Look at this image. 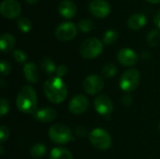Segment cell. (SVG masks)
<instances>
[{
	"mask_svg": "<svg viewBox=\"0 0 160 159\" xmlns=\"http://www.w3.org/2000/svg\"><path fill=\"white\" fill-rule=\"evenodd\" d=\"M43 90L47 98L54 104L62 103L68 96V88L65 82L57 76L50 77L44 82Z\"/></svg>",
	"mask_w": 160,
	"mask_h": 159,
	"instance_id": "6da1fadb",
	"label": "cell"
},
{
	"mask_svg": "<svg viewBox=\"0 0 160 159\" xmlns=\"http://www.w3.org/2000/svg\"><path fill=\"white\" fill-rule=\"evenodd\" d=\"M16 105L19 111L23 113H35L38 106V98L35 89L29 85L23 86L17 96Z\"/></svg>",
	"mask_w": 160,
	"mask_h": 159,
	"instance_id": "7a4b0ae2",
	"label": "cell"
},
{
	"mask_svg": "<svg viewBox=\"0 0 160 159\" xmlns=\"http://www.w3.org/2000/svg\"><path fill=\"white\" fill-rule=\"evenodd\" d=\"M103 51V42L96 37L85 39L80 48L81 55L85 59H94L100 55Z\"/></svg>",
	"mask_w": 160,
	"mask_h": 159,
	"instance_id": "3957f363",
	"label": "cell"
},
{
	"mask_svg": "<svg viewBox=\"0 0 160 159\" xmlns=\"http://www.w3.org/2000/svg\"><path fill=\"white\" fill-rule=\"evenodd\" d=\"M50 140L56 144H67L73 140L69 127L63 124H55L49 130Z\"/></svg>",
	"mask_w": 160,
	"mask_h": 159,
	"instance_id": "277c9868",
	"label": "cell"
},
{
	"mask_svg": "<svg viewBox=\"0 0 160 159\" xmlns=\"http://www.w3.org/2000/svg\"><path fill=\"white\" fill-rule=\"evenodd\" d=\"M140 81H141L140 71L135 68H130L125 71L121 76L119 81V86L123 91L129 93L134 91L138 87Z\"/></svg>",
	"mask_w": 160,
	"mask_h": 159,
	"instance_id": "5b68a950",
	"label": "cell"
},
{
	"mask_svg": "<svg viewBox=\"0 0 160 159\" xmlns=\"http://www.w3.org/2000/svg\"><path fill=\"white\" fill-rule=\"evenodd\" d=\"M90 142L94 147L99 150H107L112 145V137L104 129L98 127L91 131L89 136Z\"/></svg>",
	"mask_w": 160,
	"mask_h": 159,
	"instance_id": "8992f818",
	"label": "cell"
},
{
	"mask_svg": "<svg viewBox=\"0 0 160 159\" xmlns=\"http://www.w3.org/2000/svg\"><path fill=\"white\" fill-rule=\"evenodd\" d=\"M54 35L60 41H69L76 37L77 26L70 22H62L56 27Z\"/></svg>",
	"mask_w": 160,
	"mask_h": 159,
	"instance_id": "52a82bcc",
	"label": "cell"
},
{
	"mask_svg": "<svg viewBox=\"0 0 160 159\" xmlns=\"http://www.w3.org/2000/svg\"><path fill=\"white\" fill-rule=\"evenodd\" d=\"M22 12V6L16 0H4L0 5V13L6 19H15Z\"/></svg>",
	"mask_w": 160,
	"mask_h": 159,
	"instance_id": "ba28073f",
	"label": "cell"
},
{
	"mask_svg": "<svg viewBox=\"0 0 160 159\" xmlns=\"http://www.w3.org/2000/svg\"><path fill=\"white\" fill-rule=\"evenodd\" d=\"M103 86H104L103 79L96 74L87 76L82 82L83 90L88 95H96L99 93L103 89Z\"/></svg>",
	"mask_w": 160,
	"mask_h": 159,
	"instance_id": "9c48e42d",
	"label": "cell"
},
{
	"mask_svg": "<svg viewBox=\"0 0 160 159\" xmlns=\"http://www.w3.org/2000/svg\"><path fill=\"white\" fill-rule=\"evenodd\" d=\"M96 111L104 117H109L113 111V104L111 98L105 95L98 96L94 101Z\"/></svg>",
	"mask_w": 160,
	"mask_h": 159,
	"instance_id": "30bf717a",
	"label": "cell"
},
{
	"mask_svg": "<svg viewBox=\"0 0 160 159\" xmlns=\"http://www.w3.org/2000/svg\"><path fill=\"white\" fill-rule=\"evenodd\" d=\"M90 13L97 18H105L111 12V6L105 0H92L89 3Z\"/></svg>",
	"mask_w": 160,
	"mask_h": 159,
	"instance_id": "8fae6325",
	"label": "cell"
},
{
	"mask_svg": "<svg viewBox=\"0 0 160 159\" xmlns=\"http://www.w3.org/2000/svg\"><path fill=\"white\" fill-rule=\"evenodd\" d=\"M89 106V101L86 97L82 95L75 96L69 102V111L73 114H82L83 113Z\"/></svg>",
	"mask_w": 160,
	"mask_h": 159,
	"instance_id": "7c38bea8",
	"label": "cell"
},
{
	"mask_svg": "<svg viewBox=\"0 0 160 159\" xmlns=\"http://www.w3.org/2000/svg\"><path fill=\"white\" fill-rule=\"evenodd\" d=\"M117 60L120 64H122L125 67H132L137 63L138 56L133 50L125 48L118 52Z\"/></svg>",
	"mask_w": 160,
	"mask_h": 159,
	"instance_id": "4fadbf2b",
	"label": "cell"
},
{
	"mask_svg": "<svg viewBox=\"0 0 160 159\" xmlns=\"http://www.w3.org/2000/svg\"><path fill=\"white\" fill-rule=\"evenodd\" d=\"M58 11L66 19L73 18L77 13L76 4L71 0H63L58 5Z\"/></svg>",
	"mask_w": 160,
	"mask_h": 159,
	"instance_id": "5bb4252c",
	"label": "cell"
},
{
	"mask_svg": "<svg viewBox=\"0 0 160 159\" xmlns=\"http://www.w3.org/2000/svg\"><path fill=\"white\" fill-rule=\"evenodd\" d=\"M56 111L50 107L38 110L35 112V118L41 123H51L56 118Z\"/></svg>",
	"mask_w": 160,
	"mask_h": 159,
	"instance_id": "9a60e30c",
	"label": "cell"
},
{
	"mask_svg": "<svg viewBox=\"0 0 160 159\" xmlns=\"http://www.w3.org/2000/svg\"><path fill=\"white\" fill-rule=\"evenodd\" d=\"M147 22L146 16L142 13H136L133 14L128 20V25L132 30H139L142 28Z\"/></svg>",
	"mask_w": 160,
	"mask_h": 159,
	"instance_id": "2e32d148",
	"label": "cell"
},
{
	"mask_svg": "<svg viewBox=\"0 0 160 159\" xmlns=\"http://www.w3.org/2000/svg\"><path fill=\"white\" fill-rule=\"evenodd\" d=\"M23 74L25 76V79L31 82L36 83L38 81V71L37 68V66L34 63H27L23 67Z\"/></svg>",
	"mask_w": 160,
	"mask_h": 159,
	"instance_id": "e0dca14e",
	"label": "cell"
},
{
	"mask_svg": "<svg viewBox=\"0 0 160 159\" xmlns=\"http://www.w3.org/2000/svg\"><path fill=\"white\" fill-rule=\"evenodd\" d=\"M16 40L15 37L9 34V33H5L1 36V39H0V47H1V51L3 53L8 52H10L14 46H15Z\"/></svg>",
	"mask_w": 160,
	"mask_h": 159,
	"instance_id": "ac0fdd59",
	"label": "cell"
},
{
	"mask_svg": "<svg viewBox=\"0 0 160 159\" xmlns=\"http://www.w3.org/2000/svg\"><path fill=\"white\" fill-rule=\"evenodd\" d=\"M50 159H73L71 153L61 147H55L52 149L50 153Z\"/></svg>",
	"mask_w": 160,
	"mask_h": 159,
	"instance_id": "d6986e66",
	"label": "cell"
},
{
	"mask_svg": "<svg viewBox=\"0 0 160 159\" xmlns=\"http://www.w3.org/2000/svg\"><path fill=\"white\" fill-rule=\"evenodd\" d=\"M40 66H41V68L43 69L44 72H46L47 74H52L54 71H56V67H55V64L54 62L49 58V57H45L41 60V63H40Z\"/></svg>",
	"mask_w": 160,
	"mask_h": 159,
	"instance_id": "ffe728a7",
	"label": "cell"
},
{
	"mask_svg": "<svg viewBox=\"0 0 160 159\" xmlns=\"http://www.w3.org/2000/svg\"><path fill=\"white\" fill-rule=\"evenodd\" d=\"M46 150L47 149L45 145L41 143H37L30 149V155L34 158H40L46 154Z\"/></svg>",
	"mask_w": 160,
	"mask_h": 159,
	"instance_id": "44dd1931",
	"label": "cell"
},
{
	"mask_svg": "<svg viewBox=\"0 0 160 159\" xmlns=\"http://www.w3.org/2000/svg\"><path fill=\"white\" fill-rule=\"evenodd\" d=\"M17 25H18L20 31H22L23 33H28L32 28V23H31L30 20L27 19L26 17L20 18L17 21Z\"/></svg>",
	"mask_w": 160,
	"mask_h": 159,
	"instance_id": "7402d4cb",
	"label": "cell"
},
{
	"mask_svg": "<svg viewBox=\"0 0 160 159\" xmlns=\"http://www.w3.org/2000/svg\"><path fill=\"white\" fill-rule=\"evenodd\" d=\"M118 38V34L114 30H108L103 36V43L106 45L113 44Z\"/></svg>",
	"mask_w": 160,
	"mask_h": 159,
	"instance_id": "603a6c76",
	"label": "cell"
},
{
	"mask_svg": "<svg viewBox=\"0 0 160 159\" xmlns=\"http://www.w3.org/2000/svg\"><path fill=\"white\" fill-rule=\"evenodd\" d=\"M147 42L150 46L156 47L160 43V32L158 30L151 31L147 36Z\"/></svg>",
	"mask_w": 160,
	"mask_h": 159,
	"instance_id": "cb8c5ba5",
	"label": "cell"
},
{
	"mask_svg": "<svg viewBox=\"0 0 160 159\" xmlns=\"http://www.w3.org/2000/svg\"><path fill=\"white\" fill-rule=\"evenodd\" d=\"M116 72H117V67L114 64H108L102 69V75L103 77L107 79H110L115 76Z\"/></svg>",
	"mask_w": 160,
	"mask_h": 159,
	"instance_id": "d4e9b609",
	"label": "cell"
},
{
	"mask_svg": "<svg viewBox=\"0 0 160 159\" xmlns=\"http://www.w3.org/2000/svg\"><path fill=\"white\" fill-rule=\"evenodd\" d=\"M78 28L80 29V31H82V32H83V33L90 32V31L94 28V22H93L91 20H89V19L82 20V21L79 22Z\"/></svg>",
	"mask_w": 160,
	"mask_h": 159,
	"instance_id": "484cf974",
	"label": "cell"
},
{
	"mask_svg": "<svg viewBox=\"0 0 160 159\" xmlns=\"http://www.w3.org/2000/svg\"><path fill=\"white\" fill-rule=\"evenodd\" d=\"M9 111V102L8 99H6L5 97H2L0 99V115L3 117L5 116Z\"/></svg>",
	"mask_w": 160,
	"mask_h": 159,
	"instance_id": "4316f807",
	"label": "cell"
},
{
	"mask_svg": "<svg viewBox=\"0 0 160 159\" xmlns=\"http://www.w3.org/2000/svg\"><path fill=\"white\" fill-rule=\"evenodd\" d=\"M13 58L18 62V63H24L26 61V54L21 51V50H15L13 52Z\"/></svg>",
	"mask_w": 160,
	"mask_h": 159,
	"instance_id": "83f0119b",
	"label": "cell"
},
{
	"mask_svg": "<svg viewBox=\"0 0 160 159\" xmlns=\"http://www.w3.org/2000/svg\"><path fill=\"white\" fill-rule=\"evenodd\" d=\"M0 70L2 73V76H7L9 74L10 70H11V66L8 62H7L6 60H2L1 64H0Z\"/></svg>",
	"mask_w": 160,
	"mask_h": 159,
	"instance_id": "f1b7e54d",
	"label": "cell"
},
{
	"mask_svg": "<svg viewBox=\"0 0 160 159\" xmlns=\"http://www.w3.org/2000/svg\"><path fill=\"white\" fill-rule=\"evenodd\" d=\"M9 136V131L7 127L5 126H1L0 127V140H1V143H4Z\"/></svg>",
	"mask_w": 160,
	"mask_h": 159,
	"instance_id": "f546056e",
	"label": "cell"
},
{
	"mask_svg": "<svg viewBox=\"0 0 160 159\" xmlns=\"http://www.w3.org/2000/svg\"><path fill=\"white\" fill-rule=\"evenodd\" d=\"M55 73H56V76H57V77L62 78V77H64V76L68 73V67H67L65 65L62 64V65H60V66L57 67Z\"/></svg>",
	"mask_w": 160,
	"mask_h": 159,
	"instance_id": "4dcf8cb0",
	"label": "cell"
},
{
	"mask_svg": "<svg viewBox=\"0 0 160 159\" xmlns=\"http://www.w3.org/2000/svg\"><path fill=\"white\" fill-rule=\"evenodd\" d=\"M154 22L158 28H160V9L156 13V15L154 17Z\"/></svg>",
	"mask_w": 160,
	"mask_h": 159,
	"instance_id": "1f68e13d",
	"label": "cell"
},
{
	"mask_svg": "<svg viewBox=\"0 0 160 159\" xmlns=\"http://www.w3.org/2000/svg\"><path fill=\"white\" fill-rule=\"evenodd\" d=\"M131 102H132V99H131V97H130V96H125V97H124V98H123V103H124L125 106H128V107L130 106Z\"/></svg>",
	"mask_w": 160,
	"mask_h": 159,
	"instance_id": "d6a6232c",
	"label": "cell"
},
{
	"mask_svg": "<svg viewBox=\"0 0 160 159\" xmlns=\"http://www.w3.org/2000/svg\"><path fill=\"white\" fill-rule=\"evenodd\" d=\"M25 1H26V3H28L29 5H34V4L38 3L39 0H25Z\"/></svg>",
	"mask_w": 160,
	"mask_h": 159,
	"instance_id": "836d02e7",
	"label": "cell"
},
{
	"mask_svg": "<svg viewBox=\"0 0 160 159\" xmlns=\"http://www.w3.org/2000/svg\"><path fill=\"white\" fill-rule=\"evenodd\" d=\"M147 2L151 3V4H158V3H160V0H146Z\"/></svg>",
	"mask_w": 160,
	"mask_h": 159,
	"instance_id": "e575fe53",
	"label": "cell"
},
{
	"mask_svg": "<svg viewBox=\"0 0 160 159\" xmlns=\"http://www.w3.org/2000/svg\"><path fill=\"white\" fill-rule=\"evenodd\" d=\"M4 153V149H3V146H1V155H3Z\"/></svg>",
	"mask_w": 160,
	"mask_h": 159,
	"instance_id": "d590c367",
	"label": "cell"
},
{
	"mask_svg": "<svg viewBox=\"0 0 160 159\" xmlns=\"http://www.w3.org/2000/svg\"><path fill=\"white\" fill-rule=\"evenodd\" d=\"M159 129H160V125H159Z\"/></svg>",
	"mask_w": 160,
	"mask_h": 159,
	"instance_id": "8d00e7d4",
	"label": "cell"
}]
</instances>
